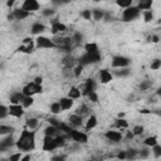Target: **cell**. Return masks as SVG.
Wrapping results in <instances>:
<instances>
[{"instance_id": "obj_1", "label": "cell", "mask_w": 161, "mask_h": 161, "mask_svg": "<svg viewBox=\"0 0 161 161\" xmlns=\"http://www.w3.org/2000/svg\"><path fill=\"white\" fill-rule=\"evenodd\" d=\"M15 146L20 152H30L35 148V131H30L26 127L21 131L18 141H15Z\"/></svg>"}, {"instance_id": "obj_2", "label": "cell", "mask_w": 161, "mask_h": 161, "mask_svg": "<svg viewBox=\"0 0 161 161\" xmlns=\"http://www.w3.org/2000/svg\"><path fill=\"white\" fill-rule=\"evenodd\" d=\"M23 93L24 97H33L34 94H38V93H43V86H36L34 84L33 82H29L26 83L23 89L20 91Z\"/></svg>"}, {"instance_id": "obj_3", "label": "cell", "mask_w": 161, "mask_h": 161, "mask_svg": "<svg viewBox=\"0 0 161 161\" xmlns=\"http://www.w3.org/2000/svg\"><path fill=\"white\" fill-rule=\"evenodd\" d=\"M101 60V53H96V54H89V53H84L83 55H80V58L78 59V64L80 65H89V64H94L97 62Z\"/></svg>"}, {"instance_id": "obj_4", "label": "cell", "mask_w": 161, "mask_h": 161, "mask_svg": "<svg viewBox=\"0 0 161 161\" xmlns=\"http://www.w3.org/2000/svg\"><path fill=\"white\" fill-rule=\"evenodd\" d=\"M140 14H141V11L137 9V6L131 5L130 8H127L122 11V20L123 21H132V20L137 19L140 16Z\"/></svg>"}, {"instance_id": "obj_5", "label": "cell", "mask_w": 161, "mask_h": 161, "mask_svg": "<svg viewBox=\"0 0 161 161\" xmlns=\"http://www.w3.org/2000/svg\"><path fill=\"white\" fill-rule=\"evenodd\" d=\"M130 64H131V59L128 57H125V55H114L112 58V62H111V65L114 69L128 68Z\"/></svg>"}, {"instance_id": "obj_6", "label": "cell", "mask_w": 161, "mask_h": 161, "mask_svg": "<svg viewBox=\"0 0 161 161\" xmlns=\"http://www.w3.org/2000/svg\"><path fill=\"white\" fill-rule=\"evenodd\" d=\"M68 137L72 138V140H73L75 143H78V145H84V143L88 142V136H87V133H84V132H82V131H78V130H75V128H73V130L69 132Z\"/></svg>"}, {"instance_id": "obj_7", "label": "cell", "mask_w": 161, "mask_h": 161, "mask_svg": "<svg viewBox=\"0 0 161 161\" xmlns=\"http://www.w3.org/2000/svg\"><path fill=\"white\" fill-rule=\"evenodd\" d=\"M35 48H38V49H52V48H57V47L54 45L52 39H49L44 35H39L35 39Z\"/></svg>"}, {"instance_id": "obj_8", "label": "cell", "mask_w": 161, "mask_h": 161, "mask_svg": "<svg viewBox=\"0 0 161 161\" xmlns=\"http://www.w3.org/2000/svg\"><path fill=\"white\" fill-rule=\"evenodd\" d=\"M24 112L25 111H24V108H23L21 104H10V106H8V114L9 116H13L15 118L23 117Z\"/></svg>"}, {"instance_id": "obj_9", "label": "cell", "mask_w": 161, "mask_h": 161, "mask_svg": "<svg viewBox=\"0 0 161 161\" xmlns=\"http://www.w3.org/2000/svg\"><path fill=\"white\" fill-rule=\"evenodd\" d=\"M23 10H25V11H28V13H33V11H36V10H39L40 9V4L36 1V0H25L23 4H21V6H20Z\"/></svg>"}, {"instance_id": "obj_10", "label": "cell", "mask_w": 161, "mask_h": 161, "mask_svg": "<svg viewBox=\"0 0 161 161\" xmlns=\"http://www.w3.org/2000/svg\"><path fill=\"white\" fill-rule=\"evenodd\" d=\"M50 31L54 36H57L60 33L67 31V25L60 23L59 20H52V25H50Z\"/></svg>"}, {"instance_id": "obj_11", "label": "cell", "mask_w": 161, "mask_h": 161, "mask_svg": "<svg viewBox=\"0 0 161 161\" xmlns=\"http://www.w3.org/2000/svg\"><path fill=\"white\" fill-rule=\"evenodd\" d=\"M43 151H47V152H50V151H54L57 147V143H55V140L54 137H49V136H44V140H43V146H42Z\"/></svg>"}, {"instance_id": "obj_12", "label": "cell", "mask_w": 161, "mask_h": 161, "mask_svg": "<svg viewBox=\"0 0 161 161\" xmlns=\"http://www.w3.org/2000/svg\"><path fill=\"white\" fill-rule=\"evenodd\" d=\"M96 88H97L96 80H94L93 78H88V79L86 80V83H84V86H83V89H82L80 92H82V94L88 96L91 92H96Z\"/></svg>"}, {"instance_id": "obj_13", "label": "cell", "mask_w": 161, "mask_h": 161, "mask_svg": "<svg viewBox=\"0 0 161 161\" xmlns=\"http://www.w3.org/2000/svg\"><path fill=\"white\" fill-rule=\"evenodd\" d=\"M104 137L108 140V141H112V142H119L122 138H123V135L119 132V131H116V130H108L104 132Z\"/></svg>"}, {"instance_id": "obj_14", "label": "cell", "mask_w": 161, "mask_h": 161, "mask_svg": "<svg viewBox=\"0 0 161 161\" xmlns=\"http://www.w3.org/2000/svg\"><path fill=\"white\" fill-rule=\"evenodd\" d=\"M14 145H15V141H14L13 136H11V135L6 136L4 140L0 141V152H4V151H6V150H9V148L13 147Z\"/></svg>"}, {"instance_id": "obj_15", "label": "cell", "mask_w": 161, "mask_h": 161, "mask_svg": "<svg viewBox=\"0 0 161 161\" xmlns=\"http://www.w3.org/2000/svg\"><path fill=\"white\" fill-rule=\"evenodd\" d=\"M113 79V74L108 69H101L99 70V80L102 84H107Z\"/></svg>"}, {"instance_id": "obj_16", "label": "cell", "mask_w": 161, "mask_h": 161, "mask_svg": "<svg viewBox=\"0 0 161 161\" xmlns=\"http://www.w3.org/2000/svg\"><path fill=\"white\" fill-rule=\"evenodd\" d=\"M45 25L44 24H42L40 21H35V23H33L31 24V28H30V33L31 34H34V35H40L43 31H45Z\"/></svg>"}, {"instance_id": "obj_17", "label": "cell", "mask_w": 161, "mask_h": 161, "mask_svg": "<svg viewBox=\"0 0 161 161\" xmlns=\"http://www.w3.org/2000/svg\"><path fill=\"white\" fill-rule=\"evenodd\" d=\"M69 126L72 127H82L83 126V117H80V116H78V114H75V113H73V114H70L69 116Z\"/></svg>"}, {"instance_id": "obj_18", "label": "cell", "mask_w": 161, "mask_h": 161, "mask_svg": "<svg viewBox=\"0 0 161 161\" xmlns=\"http://www.w3.org/2000/svg\"><path fill=\"white\" fill-rule=\"evenodd\" d=\"M11 13H13V15H14V19H15V20H24V19H26V18H29V16H30V13H28V11L23 10L21 8H18V9L13 10Z\"/></svg>"}, {"instance_id": "obj_19", "label": "cell", "mask_w": 161, "mask_h": 161, "mask_svg": "<svg viewBox=\"0 0 161 161\" xmlns=\"http://www.w3.org/2000/svg\"><path fill=\"white\" fill-rule=\"evenodd\" d=\"M58 102H59V104H60L62 111H68V109H70L72 106H73V103H74V101L70 99L69 97H62Z\"/></svg>"}, {"instance_id": "obj_20", "label": "cell", "mask_w": 161, "mask_h": 161, "mask_svg": "<svg viewBox=\"0 0 161 161\" xmlns=\"http://www.w3.org/2000/svg\"><path fill=\"white\" fill-rule=\"evenodd\" d=\"M23 98H24V96L21 92H14L10 94L9 101H10V104H21Z\"/></svg>"}, {"instance_id": "obj_21", "label": "cell", "mask_w": 161, "mask_h": 161, "mask_svg": "<svg viewBox=\"0 0 161 161\" xmlns=\"http://www.w3.org/2000/svg\"><path fill=\"white\" fill-rule=\"evenodd\" d=\"M97 123H98L97 116H96V114H91V116L87 118V122H86L84 127H86L87 131H89V130H93V128L97 126Z\"/></svg>"}, {"instance_id": "obj_22", "label": "cell", "mask_w": 161, "mask_h": 161, "mask_svg": "<svg viewBox=\"0 0 161 161\" xmlns=\"http://www.w3.org/2000/svg\"><path fill=\"white\" fill-rule=\"evenodd\" d=\"M62 132L59 131V128H57V127H54V126H50V125H48L45 128H44V135L45 136H49V137H55V136H58V135H60Z\"/></svg>"}, {"instance_id": "obj_23", "label": "cell", "mask_w": 161, "mask_h": 161, "mask_svg": "<svg viewBox=\"0 0 161 161\" xmlns=\"http://www.w3.org/2000/svg\"><path fill=\"white\" fill-rule=\"evenodd\" d=\"M84 50H86V53H89V54H96V53H99V48H98V45L96 44V43H86L84 44Z\"/></svg>"}, {"instance_id": "obj_24", "label": "cell", "mask_w": 161, "mask_h": 161, "mask_svg": "<svg viewBox=\"0 0 161 161\" xmlns=\"http://www.w3.org/2000/svg\"><path fill=\"white\" fill-rule=\"evenodd\" d=\"M38 125H39V121H38V118H35V117H30V118H28V119L25 121V127H26L28 130H30V131H34V130L38 127Z\"/></svg>"}, {"instance_id": "obj_25", "label": "cell", "mask_w": 161, "mask_h": 161, "mask_svg": "<svg viewBox=\"0 0 161 161\" xmlns=\"http://www.w3.org/2000/svg\"><path fill=\"white\" fill-rule=\"evenodd\" d=\"M68 138H69V137H68V135H63V133H60V135L55 136V137H54V140H55L57 147H64V146L67 145V140H68Z\"/></svg>"}, {"instance_id": "obj_26", "label": "cell", "mask_w": 161, "mask_h": 161, "mask_svg": "<svg viewBox=\"0 0 161 161\" xmlns=\"http://www.w3.org/2000/svg\"><path fill=\"white\" fill-rule=\"evenodd\" d=\"M80 96H82V92H80V89L79 88H77V87H70V89H69V92H68V96L67 97H69L70 99H78V98H80Z\"/></svg>"}, {"instance_id": "obj_27", "label": "cell", "mask_w": 161, "mask_h": 161, "mask_svg": "<svg viewBox=\"0 0 161 161\" xmlns=\"http://www.w3.org/2000/svg\"><path fill=\"white\" fill-rule=\"evenodd\" d=\"M104 10L102 9H93L92 10V19L96 20V21H99V20H103L104 18Z\"/></svg>"}, {"instance_id": "obj_28", "label": "cell", "mask_w": 161, "mask_h": 161, "mask_svg": "<svg viewBox=\"0 0 161 161\" xmlns=\"http://www.w3.org/2000/svg\"><path fill=\"white\" fill-rule=\"evenodd\" d=\"M136 6H137V9H138L140 11H141V10H143V11H145V10H150L151 6H152V1H151V0H141Z\"/></svg>"}, {"instance_id": "obj_29", "label": "cell", "mask_w": 161, "mask_h": 161, "mask_svg": "<svg viewBox=\"0 0 161 161\" xmlns=\"http://www.w3.org/2000/svg\"><path fill=\"white\" fill-rule=\"evenodd\" d=\"M158 143V140H157V137L156 136H148V137H146L145 140H143V145L146 146V147H153L155 145H157Z\"/></svg>"}, {"instance_id": "obj_30", "label": "cell", "mask_w": 161, "mask_h": 161, "mask_svg": "<svg viewBox=\"0 0 161 161\" xmlns=\"http://www.w3.org/2000/svg\"><path fill=\"white\" fill-rule=\"evenodd\" d=\"M14 132V127L9 125H0V136H9Z\"/></svg>"}, {"instance_id": "obj_31", "label": "cell", "mask_w": 161, "mask_h": 161, "mask_svg": "<svg viewBox=\"0 0 161 161\" xmlns=\"http://www.w3.org/2000/svg\"><path fill=\"white\" fill-rule=\"evenodd\" d=\"M113 74H114L116 77H121V78H123V77H128V75L131 74V69H130V68H119V69L114 70Z\"/></svg>"}, {"instance_id": "obj_32", "label": "cell", "mask_w": 161, "mask_h": 161, "mask_svg": "<svg viewBox=\"0 0 161 161\" xmlns=\"http://www.w3.org/2000/svg\"><path fill=\"white\" fill-rule=\"evenodd\" d=\"M114 126H116L118 130H126V128H128V122H127V119H125V118H117V119L114 121Z\"/></svg>"}, {"instance_id": "obj_33", "label": "cell", "mask_w": 161, "mask_h": 161, "mask_svg": "<svg viewBox=\"0 0 161 161\" xmlns=\"http://www.w3.org/2000/svg\"><path fill=\"white\" fill-rule=\"evenodd\" d=\"M150 153H151V148H150V147H146V146H145V147H142L141 150H138V157L142 158V160L148 158Z\"/></svg>"}, {"instance_id": "obj_34", "label": "cell", "mask_w": 161, "mask_h": 161, "mask_svg": "<svg viewBox=\"0 0 161 161\" xmlns=\"http://www.w3.org/2000/svg\"><path fill=\"white\" fill-rule=\"evenodd\" d=\"M138 157V150H136V148H130V150H127L126 151V160H135V158H137Z\"/></svg>"}, {"instance_id": "obj_35", "label": "cell", "mask_w": 161, "mask_h": 161, "mask_svg": "<svg viewBox=\"0 0 161 161\" xmlns=\"http://www.w3.org/2000/svg\"><path fill=\"white\" fill-rule=\"evenodd\" d=\"M88 111H89V108L87 107V104H82V106H79L77 109H75V114H78V116H80V117H84L86 114H88Z\"/></svg>"}, {"instance_id": "obj_36", "label": "cell", "mask_w": 161, "mask_h": 161, "mask_svg": "<svg viewBox=\"0 0 161 161\" xmlns=\"http://www.w3.org/2000/svg\"><path fill=\"white\" fill-rule=\"evenodd\" d=\"M49 109H50V113H53V114H59L60 112H63L58 101H57V102H53V103L50 104V108H49Z\"/></svg>"}, {"instance_id": "obj_37", "label": "cell", "mask_w": 161, "mask_h": 161, "mask_svg": "<svg viewBox=\"0 0 161 161\" xmlns=\"http://www.w3.org/2000/svg\"><path fill=\"white\" fill-rule=\"evenodd\" d=\"M33 103H34V97H24L23 101H21V106H23L24 109L31 107Z\"/></svg>"}, {"instance_id": "obj_38", "label": "cell", "mask_w": 161, "mask_h": 161, "mask_svg": "<svg viewBox=\"0 0 161 161\" xmlns=\"http://www.w3.org/2000/svg\"><path fill=\"white\" fill-rule=\"evenodd\" d=\"M116 4L122 9H127V8H130L132 5V0H117Z\"/></svg>"}, {"instance_id": "obj_39", "label": "cell", "mask_w": 161, "mask_h": 161, "mask_svg": "<svg viewBox=\"0 0 161 161\" xmlns=\"http://www.w3.org/2000/svg\"><path fill=\"white\" fill-rule=\"evenodd\" d=\"M131 132L133 133V136H141V135L145 132V127L141 126V125H137V126H135V127L132 128Z\"/></svg>"}, {"instance_id": "obj_40", "label": "cell", "mask_w": 161, "mask_h": 161, "mask_svg": "<svg viewBox=\"0 0 161 161\" xmlns=\"http://www.w3.org/2000/svg\"><path fill=\"white\" fill-rule=\"evenodd\" d=\"M142 15H143V20H145L146 23H150V21L153 19V13H152L151 10H145V11H142Z\"/></svg>"}, {"instance_id": "obj_41", "label": "cell", "mask_w": 161, "mask_h": 161, "mask_svg": "<svg viewBox=\"0 0 161 161\" xmlns=\"http://www.w3.org/2000/svg\"><path fill=\"white\" fill-rule=\"evenodd\" d=\"M151 152L153 153V156L156 157V158H158V157H161V146L157 143V145H155L153 147H151Z\"/></svg>"}, {"instance_id": "obj_42", "label": "cell", "mask_w": 161, "mask_h": 161, "mask_svg": "<svg viewBox=\"0 0 161 161\" xmlns=\"http://www.w3.org/2000/svg\"><path fill=\"white\" fill-rule=\"evenodd\" d=\"M151 69L152 70H158L160 68H161V59H158V58H156V59H153L152 62H151Z\"/></svg>"}, {"instance_id": "obj_43", "label": "cell", "mask_w": 161, "mask_h": 161, "mask_svg": "<svg viewBox=\"0 0 161 161\" xmlns=\"http://www.w3.org/2000/svg\"><path fill=\"white\" fill-rule=\"evenodd\" d=\"M80 16H82L84 20H91V19H92V10H89V9L82 10V11H80Z\"/></svg>"}, {"instance_id": "obj_44", "label": "cell", "mask_w": 161, "mask_h": 161, "mask_svg": "<svg viewBox=\"0 0 161 161\" xmlns=\"http://www.w3.org/2000/svg\"><path fill=\"white\" fill-rule=\"evenodd\" d=\"M24 45V53L25 54H31L34 52V42L30 44H23Z\"/></svg>"}, {"instance_id": "obj_45", "label": "cell", "mask_w": 161, "mask_h": 161, "mask_svg": "<svg viewBox=\"0 0 161 161\" xmlns=\"http://www.w3.org/2000/svg\"><path fill=\"white\" fill-rule=\"evenodd\" d=\"M47 121H48V123H49L50 126H54V127H57V128H59V125H60V121H58L57 118H54V117H49V118H47Z\"/></svg>"}, {"instance_id": "obj_46", "label": "cell", "mask_w": 161, "mask_h": 161, "mask_svg": "<svg viewBox=\"0 0 161 161\" xmlns=\"http://www.w3.org/2000/svg\"><path fill=\"white\" fill-rule=\"evenodd\" d=\"M21 152H14V153H11L10 156H9V161H20V158H21Z\"/></svg>"}, {"instance_id": "obj_47", "label": "cell", "mask_w": 161, "mask_h": 161, "mask_svg": "<svg viewBox=\"0 0 161 161\" xmlns=\"http://www.w3.org/2000/svg\"><path fill=\"white\" fill-rule=\"evenodd\" d=\"M42 14H43V16H45V18H52V16L55 14V10H54V9H45V10L42 11Z\"/></svg>"}, {"instance_id": "obj_48", "label": "cell", "mask_w": 161, "mask_h": 161, "mask_svg": "<svg viewBox=\"0 0 161 161\" xmlns=\"http://www.w3.org/2000/svg\"><path fill=\"white\" fill-rule=\"evenodd\" d=\"M83 65H80V64H78V65H75L74 67V77H80V74H82V72H83Z\"/></svg>"}, {"instance_id": "obj_49", "label": "cell", "mask_w": 161, "mask_h": 161, "mask_svg": "<svg viewBox=\"0 0 161 161\" xmlns=\"http://www.w3.org/2000/svg\"><path fill=\"white\" fill-rule=\"evenodd\" d=\"M87 97L89 98V101H91L92 103H97V102H98V94H97V92H91Z\"/></svg>"}, {"instance_id": "obj_50", "label": "cell", "mask_w": 161, "mask_h": 161, "mask_svg": "<svg viewBox=\"0 0 161 161\" xmlns=\"http://www.w3.org/2000/svg\"><path fill=\"white\" fill-rule=\"evenodd\" d=\"M8 116V107L4 104H0V119L5 118Z\"/></svg>"}, {"instance_id": "obj_51", "label": "cell", "mask_w": 161, "mask_h": 161, "mask_svg": "<svg viewBox=\"0 0 161 161\" xmlns=\"http://www.w3.org/2000/svg\"><path fill=\"white\" fill-rule=\"evenodd\" d=\"M70 39H72V42L79 43V42H82V40H83V35H82L80 33H75V34H74V35H73Z\"/></svg>"}, {"instance_id": "obj_52", "label": "cell", "mask_w": 161, "mask_h": 161, "mask_svg": "<svg viewBox=\"0 0 161 161\" xmlns=\"http://www.w3.org/2000/svg\"><path fill=\"white\" fill-rule=\"evenodd\" d=\"M52 161H67L64 155H55L52 157Z\"/></svg>"}, {"instance_id": "obj_53", "label": "cell", "mask_w": 161, "mask_h": 161, "mask_svg": "<svg viewBox=\"0 0 161 161\" xmlns=\"http://www.w3.org/2000/svg\"><path fill=\"white\" fill-rule=\"evenodd\" d=\"M150 87H151V83L147 82V80H145V82H142V83L140 84V88H141L142 91H146V89H148Z\"/></svg>"}, {"instance_id": "obj_54", "label": "cell", "mask_w": 161, "mask_h": 161, "mask_svg": "<svg viewBox=\"0 0 161 161\" xmlns=\"http://www.w3.org/2000/svg\"><path fill=\"white\" fill-rule=\"evenodd\" d=\"M117 158H118L119 161H125V160H126V151H119V152L117 153Z\"/></svg>"}, {"instance_id": "obj_55", "label": "cell", "mask_w": 161, "mask_h": 161, "mask_svg": "<svg viewBox=\"0 0 161 161\" xmlns=\"http://www.w3.org/2000/svg\"><path fill=\"white\" fill-rule=\"evenodd\" d=\"M33 83L36 84V86H42V83H43V78H42V77H35L34 80H33Z\"/></svg>"}, {"instance_id": "obj_56", "label": "cell", "mask_w": 161, "mask_h": 161, "mask_svg": "<svg viewBox=\"0 0 161 161\" xmlns=\"http://www.w3.org/2000/svg\"><path fill=\"white\" fill-rule=\"evenodd\" d=\"M20 161H31V155L30 153H25L24 156H21Z\"/></svg>"}, {"instance_id": "obj_57", "label": "cell", "mask_w": 161, "mask_h": 161, "mask_svg": "<svg viewBox=\"0 0 161 161\" xmlns=\"http://www.w3.org/2000/svg\"><path fill=\"white\" fill-rule=\"evenodd\" d=\"M148 39H150V42H152V43H158V40H160L158 35H152V36H150Z\"/></svg>"}, {"instance_id": "obj_58", "label": "cell", "mask_w": 161, "mask_h": 161, "mask_svg": "<svg viewBox=\"0 0 161 161\" xmlns=\"http://www.w3.org/2000/svg\"><path fill=\"white\" fill-rule=\"evenodd\" d=\"M133 137H135L133 133H132L131 131H127V133H126V138H127V140H132Z\"/></svg>"}, {"instance_id": "obj_59", "label": "cell", "mask_w": 161, "mask_h": 161, "mask_svg": "<svg viewBox=\"0 0 161 161\" xmlns=\"http://www.w3.org/2000/svg\"><path fill=\"white\" fill-rule=\"evenodd\" d=\"M30 43H33V39L31 38H24L23 44H30Z\"/></svg>"}, {"instance_id": "obj_60", "label": "cell", "mask_w": 161, "mask_h": 161, "mask_svg": "<svg viewBox=\"0 0 161 161\" xmlns=\"http://www.w3.org/2000/svg\"><path fill=\"white\" fill-rule=\"evenodd\" d=\"M140 113H142V114H148V113H151V111H150V109L143 108V109H140Z\"/></svg>"}, {"instance_id": "obj_61", "label": "cell", "mask_w": 161, "mask_h": 161, "mask_svg": "<svg viewBox=\"0 0 161 161\" xmlns=\"http://www.w3.org/2000/svg\"><path fill=\"white\" fill-rule=\"evenodd\" d=\"M13 5H14V0H8V1H6V6H8V8H11Z\"/></svg>"}, {"instance_id": "obj_62", "label": "cell", "mask_w": 161, "mask_h": 161, "mask_svg": "<svg viewBox=\"0 0 161 161\" xmlns=\"http://www.w3.org/2000/svg\"><path fill=\"white\" fill-rule=\"evenodd\" d=\"M8 20H15V19H14V15H13V13H10V14L8 15Z\"/></svg>"}, {"instance_id": "obj_63", "label": "cell", "mask_w": 161, "mask_h": 161, "mask_svg": "<svg viewBox=\"0 0 161 161\" xmlns=\"http://www.w3.org/2000/svg\"><path fill=\"white\" fill-rule=\"evenodd\" d=\"M123 116H125V113H121V112L118 113V118H123Z\"/></svg>"}, {"instance_id": "obj_64", "label": "cell", "mask_w": 161, "mask_h": 161, "mask_svg": "<svg viewBox=\"0 0 161 161\" xmlns=\"http://www.w3.org/2000/svg\"><path fill=\"white\" fill-rule=\"evenodd\" d=\"M0 161H9V160H0Z\"/></svg>"}]
</instances>
